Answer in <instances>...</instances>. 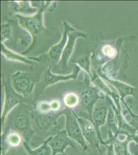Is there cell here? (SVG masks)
Instances as JSON below:
<instances>
[{"label":"cell","mask_w":138,"mask_h":155,"mask_svg":"<svg viewBox=\"0 0 138 155\" xmlns=\"http://www.w3.org/2000/svg\"><path fill=\"white\" fill-rule=\"evenodd\" d=\"M65 115L66 116L65 130L66 134L70 139L74 140L81 146L83 151L86 152L89 149L88 146L73 111H72V113L70 112H65Z\"/></svg>","instance_id":"1"},{"label":"cell","mask_w":138,"mask_h":155,"mask_svg":"<svg viewBox=\"0 0 138 155\" xmlns=\"http://www.w3.org/2000/svg\"><path fill=\"white\" fill-rule=\"evenodd\" d=\"M74 114L77 118L79 124L80 125L82 134L86 141L88 142L91 147H93L101 152L100 148V141L98 137L96 129L93 125L90 120H88L83 117H80L75 114Z\"/></svg>","instance_id":"2"},{"label":"cell","mask_w":138,"mask_h":155,"mask_svg":"<svg viewBox=\"0 0 138 155\" xmlns=\"http://www.w3.org/2000/svg\"><path fill=\"white\" fill-rule=\"evenodd\" d=\"M49 145L52 150V155H57L58 153L68 155L66 153V150L69 146L73 147V141L68 136L65 130L60 131L56 136H53Z\"/></svg>","instance_id":"3"},{"label":"cell","mask_w":138,"mask_h":155,"mask_svg":"<svg viewBox=\"0 0 138 155\" xmlns=\"http://www.w3.org/2000/svg\"><path fill=\"white\" fill-rule=\"evenodd\" d=\"M108 112V106L106 104L101 103L93 109L91 117L90 118L96 129L98 137L100 140V144L104 145H105V142L101 137L100 128L106 123Z\"/></svg>","instance_id":"4"},{"label":"cell","mask_w":138,"mask_h":155,"mask_svg":"<svg viewBox=\"0 0 138 155\" xmlns=\"http://www.w3.org/2000/svg\"><path fill=\"white\" fill-rule=\"evenodd\" d=\"M12 125L15 130L21 134L24 141L29 144L34 131L30 125V120L24 114H18L14 116Z\"/></svg>","instance_id":"5"},{"label":"cell","mask_w":138,"mask_h":155,"mask_svg":"<svg viewBox=\"0 0 138 155\" xmlns=\"http://www.w3.org/2000/svg\"><path fill=\"white\" fill-rule=\"evenodd\" d=\"M12 82L16 91L22 95H26L32 92L35 83L30 74L19 71L13 75Z\"/></svg>","instance_id":"6"},{"label":"cell","mask_w":138,"mask_h":155,"mask_svg":"<svg viewBox=\"0 0 138 155\" xmlns=\"http://www.w3.org/2000/svg\"><path fill=\"white\" fill-rule=\"evenodd\" d=\"M100 98L101 97L98 90L95 87L85 89L81 94V104L87 110L90 118L92 114L95 104Z\"/></svg>","instance_id":"7"},{"label":"cell","mask_w":138,"mask_h":155,"mask_svg":"<svg viewBox=\"0 0 138 155\" xmlns=\"http://www.w3.org/2000/svg\"><path fill=\"white\" fill-rule=\"evenodd\" d=\"M22 142V137L18 132H9L7 130L2 133L1 136V154L4 155L9 146L17 147Z\"/></svg>","instance_id":"8"},{"label":"cell","mask_w":138,"mask_h":155,"mask_svg":"<svg viewBox=\"0 0 138 155\" xmlns=\"http://www.w3.org/2000/svg\"><path fill=\"white\" fill-rule=\"evenodd\" d=\"M65 112H60L56 114H42L35 118V123L37 127L40 129H49L57 125V119L61 115H65Z\"/></svg>","instance_id":"9"},{"label":"cell","mask_w":138,"mask_h":155,"mask_svg":"<svg viewBox=\"0 0 138 155\" xmlns=\"http://www.w3.org/2000/svg\"><path fill=\"white\" fill-rule=\"evenodd\" d=\"M52 137L53 136L50 137L44 141L40 146L34 150L30 148L29 144L24 141L23 142V146L29 155H51L52 152L51 147L49 146V143Z\"/></svg>","instance_id":"10"},{"label":"cell","mask_w":138,"mask_h":155,"mask_svg":"<svg viewBox=\"0 0 138 155\" xmlns=\"http://www.w3.org/2000/svg\"><path fill=\"white\" fill-rule=\"evenodd\" d=\"M73 30V28H70L68 25L65 23V32L63 34V38L59 44L53 47L50 52V57L51 59L58 60L61 55L64 46L67 40V34L70 30Z\"/></svg>","instance_id":"11"},{"label":"cell","mask_w":138,"mask_h":155,"mask_svg":"<svg viewBox=\"0 0 138 155\" xmlns=\"http://www.w3.org/2000/svg\"><path fill=\"white\" fill-rule=\"evenodd\" d=\"M69 38L68 43L67 44L66 48H65L63 51V56L61 58V62L65 64H66V62L70 58L71 54L72 53L76 39L77 38V37L85 36V34L81 32H76L73 33L69 34Z\"/></svg>","instance_id":"12"},{"label":"cell","mask_w":138,"mask_h":155,"mask_svg":"<svg viewBox=\"0 0 138 155\" xmlns=\"http://www.w3.org/2000/svg\"><path fill=\"white\" fill-rule=\"evenodd\" d=\"M79 68H77L74 71L72 74L66 76H56L52 74L50 71V68H49L45 77V80L47 84H53L58 81L66 80L70 79H76L77 74H79Z\"/></svg>","instance_id":"13"},{"label":"cell","mask_w":138,"mask_h":155,"mask_svg":"<svg viewBox=\"0 0 138 155\" xmlns=\"http://www.w3.org/2000/svg\"><path fill=\"white\" fill-rule=\"evenodd\" d=\"M19 101L16 98V97H13L11 95H7L6 97L5 101L4 102L3 110L2 112V116H1V125H3L6 117L9 112L14 108V107L19 104Z\"/></svg>","instance_id":"14"},{"label":"cell","mask_w":138,"mask_h":155,"mask_svg":"<svg viewBox=\"0 0 138 155\" xmlns=\"http://www.w3.org/2000/svg\"><path fill=\"white\" fill-rule=\"evenodd\" d=\"M109 81L117 88V90L120 94L122 101H123V99L127 96L131 95L135 96V94L133 93H135V91L136 90V88H133L129 85L126 84L119 81L114 80H109Z\"/></svg>","instance_id":"15"},{"label":"cell","mask_w":138,"mask_h":155,"mask_svg":"<svg viewBox=\"0 0 138 155\" xmlns=\"http://www.w3.org/2000/svg\"><path fill=\"white\" fill-rule=\"evenodd\" d=\"M65 103L69 107H74L79 104V99L74 94H68L65 98Z\"/></svg>","instance_id":"16"},{"label":"cell","mask_w":138,"mask_h":155,"mask_svg":"<svg viewBox=\"0 0 138 155\" xmlns=\"http://www.w3.org/2000/svg\"><path fill=\"white\" fill-rule=\"evenodd\" d=\"M39 109L43 113H47L51 111V104L47 102H42L39 106Z\"/></svg>","instance_id":"17"},{"label":"cell","mask_w":138,"mask_h":155,"mask_svg":"<svg viewBox=\"0 0 138 155\" xmlns=\"http://www.w3.org/2000/svg\"><path fill=\"white\" fill-rule=\"evenodd\" d=\"M107 148L106 155H116L114 152V146L112 144H105Z\"/></svg>","instance_id":"18"},{"label":"cell","mask_w":138,"mask_h":155,"mask_svg":"<svg viewBox=\"0 0 138 155\" xmlns=\"http://www.w3.org/2000/svg\"><path fill=\"white\" fill-rule=\"evenodd\" d=\"M51 107L52 110H57L60 107L59 102L57 101H53L51 103Z\"/></svg>","instance_id":"19"},{"label":"cell","mask_w":138,"mask_h":155,"mask_svg":"<svg viewBox=\"0 0 138 155\" xmlns=\"http://www.w3.org/2000/svg\"><path fill=\"white\" fill-rule=\"evenodd\" d=\"M130 114H131V116H132V120H133V124H138V115H136L133 114V113L131 112V111H130Z\"/></svg>","instance_id":"20"},{"label":"cell","mask_w":138,"mask_h":155,"mask_svg":"<svg viewBox=\"0 0 138 155\" xmlns=\"http://www.w3.org/2000/svg\"><path fill=\"white\" fill-rule=\"evenodd\" d=\"M136 155H138V147H137V149H136Z\"/></svg>","instance_id":"21"}]
</instances>
